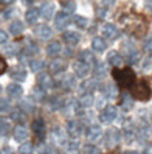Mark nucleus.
I'll return each mask as SVG.
<instances>
[{
	"label": "nucleus",
	"mask_w": 152,
	"mask_h": 154,
	"mask_svg": "<svg viewBox=\"0 0 152 154\" xmlns=\"http://www.w3.org/2000/svg\"><path fill=\"white\" fill-rule=\"evenodd\" d=\"M34 149V145L33 143H28V142H25V143H20V146H19V154H31Z\"/></svg>",
	"instance_id": "ea45409f"
},
{
	"label": "nucleus",
	"mask_w": 152,
	"mask_h": 154,
	"mask_svg": "<svg viewBox=\"0 0 152 154\" xmlns=\"http://www.w3.org/2000/svg\"><path fill=\"white\" fill-rule=\"evenodd\" d=\"M25 30V23L22 20H13L10 23V33L13 36H20Z\"/></svg>",
	"instance_id": "393cba45"
},
{
	"label": "nucleus",
	"mask_w": 152,
	"mask_h": 154,
	"mask_svg": "<svg viewBox=\"0 0 152 154\" xmlns=\"http://www.w3.org/2000/svg\"><path fill=\"white\" fill-rule=\"evenodd\" d=\"M82 152H84V154H100V151H98V148L95 146V145H92V143H88V145H84V148H82Z\"/></svg>",
	"instance_id": "a18cd8bd"
},
{
	"label": "nucleus",
	"mask_w": 152,
	"mask_h": 154,
	"mask_svg": "<svg viewBox=\"0 0 152 154\" xmlns=\"http://www.w3.org/2000/svg\"><path fill=\"white\" fill-rule=\"evenodd\" d=\"M64 106H65L64 100L59 98V97H55V98L50 100V107L53 111H61V109H64Z\"/></svg>",
	"instance_id": "72a5a7b5"
},
{
	"label": "nucleus",
	"mask_w": 152,
	"mask_h": 154,
	"mask_svg": "<svg viewBox=\"0 0 152 154\" xmlns=\"http://www.w3.org/2000/svg\"><path fill=\"white\" fill-rule=\"evenodd\" d=\"M95 97H93V94H82L81 97H79V100H78V103L81 104L82 107H92L93 104H95Z\"/></svg>",
	"instance_id": "a878e982"
},
{
	"label": "nucleus",
	"mask_w": 152,
	"mask_h": 154,
	"mask_svg": "<svg viewBox=\"0 0 152 154\" xmlns=\"http://www.w3.org/2000/svg\"><path fill=\"white\" fill-rule=\"evenodd\" d=\"M5 53H6V56H14L16 53H19V48H17V44H10V45H6Z\"/></svg>",
	"instance_id": "c03bdc74"
},
{
	"label": "nucleus",
	"mask_w": 152,
	"mask_h": 154,
	"mask_svg": "<svg viewBox=\"0 0 152 154\" xmlns=\"http://www.w3.org/2000/svg\"><path fill=\"white\" fill-rule=\"evenodd\" d=\"M61 84H64L65 86V89H71V87H75L76 84H75V76H65L64 78V81H61Z\"/></svg>",
	"instance_id": "49530a36"
},
{
	"label": "nucleus",
	"mask_w": 152,
	"mask_h": 154,
	"mask_svg": "<svg viewBox=\"0 0 152 154\" xmlns=\"http://www.w3.org/2000/svg\"><path fill=\"white\" fill-rule=\"evenodd\" d=\"M47 97V94H45V89H42L40 86H37L34 89V92H33V98H36V100H42V98H45Z\"/></svg>",
	"instance_id": "79ce46f5"
},
{
	"label": "nucleus",
	"mask_w": 152,
	"mask_h": 154,
	"mask_svg": "<svg viewBox=\"0 0 152 154\" xmlns=\"http://www.w3.org/2000/svg\"><path fill=\"white\" fill-rule=\"evenodd\" d=\"M10 76L14 81H17V83H22V81L26 79V70L23 67H20V66H16V67H13L10 70Z\"/></svg>",
	"instance_id": "2eb2a0df"
},
{
	"label": "nucleus",
	"mask_w": 152,
	"mask_h": 154,
	"mask_svg": "<svg viewBox=\"0 0 152 154\" xmlns=\"http://www.w3.org/2000/svg\"><path fill=\"white\" fill-rule=\"evenodd\" d=\"M103 129H101V126H98V125H90L88 128L85 129V137L90 140V142H98V140H101L103 137Z\"/></svg>",
	"instance_id": "20e7f679"
},
{
	"label": "nucleus",
	"mask_w": 152,
	"mask_h": 154,
	"mask_svg": "<svg viewBox=\"0 0 152 154\" xmlns=\"http://www.w3.org/2000/svg\"><path fill=\"white\" fill-rule=\"evenodd\" d=\"M62 53V44L59 41H51L48 45H47V55L51 56V58H56Z\"/></svg>",
	"instance_id": "a211bd4d"
},
{
	"label": "nucleus",
	"mask_w": 152,
	"mask_h": 154,
	"mask_svg": "<svg viewBox=\"0 0 152 154\" xmlns=\"http://www.w3.org/2000/svg\"><path fill=\"white\" fill-rule=\"evenodd\" d=\"M133 97L138 100H148L151 97V89L146 81H141V83H138L133 87Z\"/></svg>",
	"instance_id": "7ed1b4c3"
},
{
	"label": "nucleus",
	"mask_w": 152,
	"mask_h": 154,
	"mask_svg": "<svg viewBox=\"0 0 152 154\" xmlns=\"http://www.w3.org/2000/svg\"><path fill=\"white\" fill-rule=\"evenodd\" d=\"M118 117V109L115 106H106L104 109L101 111L100 114V120L101 123H106V125H109L112 122H115V119Z\"/></svg>",
	"instance_id": "f03ea898"
},
{
	"label": "nucleus",
	"mask_w": 152,
	"mask_h": 154,
	"mask_svg": "<svg viewBox=\"0 0 152 154\" xmlns=\"http://www.w3.org/2000/svg\"><path fill=\"white\" fill-rule=\"evenodd\" d=\"M65 151L68 152V154H76L78 151H79V148H81V145H79V142L78 140H68V142H65Z\"/></svg>",
	"instance_id": "7c9ffc66"
},
{
	"label": "nucleus",
	"mask_w": 152,
	"mask_h": 154,
	"mask_svg": "<svg viewBox=\"0 0 152 154\" xmlns=\"http://www.w3.org/2000/svg\"><path fill=\"white\" fill-rule=\"evenodd\" d=\"M146 154H152V145H149V146L146 148V151H145Z\"/></svg>",
	"instance_id": "13d9d810"
},
{
	"label": "nucleus",
	"mask_w": 152,
	"mask_h": 154,
	"mask_svg": "<svg viewBox=\"0 0 152 154\" xmlns=\"http://www.w3.org/2000/svg\"><path fill=\"white\" fill-rule=\"evenodd\" d=\"M13 137L17 143H25L26 139L30 137V132L25 126H17V128H14V131H13Z\"/></svg>",
	"instance_id": "6e6552de"
},
{
	"label": "nucleus",
	"mask_w": 152,
	"mask_h": 154,
	"mask_svg": "<svg viewBox=\"0 0 152 154\" xmlns=\"http://www.w3.org/2000/svg\"><path fill=\"white\" fill-rule=\"evenodd\" d=\"M70 23V19H68V14H65L64 11H61L56 14L55 17V26L58 30H65Z\"/></svg>",
	"instance_id": "4468645a"
},
{
	"label": "nucleus",
	"mask_w": 152,
	"mask_h": 154,
	"mask_svg": "<svg viewBox=\"0 0 152 154\" xmlns=\"http://www.w3.org/2000/svg\"><path fill=\"white\" fill-rule=\"evenodd\" d=\"M95 78H104L107 73H109V69H107V64L106 62H98V64H95Z\"/></svg>",
	"instance_id": "c85d7f7f"
},
{
	"label": "nucleus",
	"mask_w": 152,
	"mask_h": 154,
	"mask_svg": "<svg viewBox=\"0 0 152 154\" xmlns=\"http://www.w3.org/2000/svg\"><path fill=\"white\" fill-rule=\"evenodd\" d=\"M103 36H106V39H117L118 38V28H117V25H113V23H104L103 25Z\"/></svg>",
	"instance_id": "1a4fd4ad"
},
{
	"label": "nucleus",
	"mask_w": 152,
	"mask_h": 154,
	"mask_svg": "<svg viewBox=\"0 0 152 154\" xmlns=\"http://www.w3.org/2000/svg\"><path fill=\"white\" fill-rule=\"evenodd\" d=\"M124 154H140V152H138V151H126Z\"/></svg>",
	"instance_id": "052dcab7"
},
{
	"label": "nucleus",
	"mask_w": 152,
	"mask_h": 154,
	"mask_svg": "<svg viewBox=\"0 0 152 154\" xmlns=\"http://www.w3.org/2000/svg\"><path fill=\"white\" fill-rule=\"evenodd\" d=\"M78 61L84 62V64H87V66L96 64V58L93 55V51H90V50H82L81 53H79V56H78Z\"/></svg>",
	"instance_id": "aec40b11"
},
{
	"label": "nucleus",
	"mask_w": 152,
	"mask_h": 154,
	"mask_svg": "<svg viewBox=\"0 0 152 154\" xmlns=\"http://www.w3.org/2000/svg\"><path fill=\"white\" fill-rule=\"evenodd\" d=\"M61 6H62V11H64L65 14H71L76 10V3L73 2V0H62Z\"/></svg>",
	"instance_id": "473e14b6"
},
{
	"label": "nucleus",
	"mask_w": 152,
	"mask_h": 154,
	"mask_svg": "<svg viewBox=\"0 0 152 154\" xmlns=\"http://www.w3.org/2000/svg\"><path fill=\"white\" fill-rule=\"evenodd\" d=\"M107 13H109V10H107V6H101V8H98V17H101V19H104V17L107 16Z\"/></svg>",
	"instance_id": "09e8293b"
},
{
	"label": "nucleus",
	"mask_w": 152,
	"mask_h": 154,
	"mask_svg": "<svg viewBox=\"0 0 152 154\" xmlns=\"http://www.w3.org/2000/svg\"><path fill=\"white\" fill-rule=\"evenodd\" d=\"M123 62H124V58L121 56V53L115 51V50L107 53V64H110L113 67H121Z\"/></svg>",
	"instance_id": "f8f14e48"
},
{
	"label": "nucleus",
	"mask_w": 152,
	"mask_h": 154,
	"mask_svg": "<svg viewBox=\"0 0 152 154\" xmlns=\"http://www.w3.org/2000/svg\"><path fill=\"white\" fill-rule=\"evenodd\" d=\"M37 81H39V86L42 87V89H50V87H55V83H53V78L48 75V73H40L39 75V78H37Z\"/></svg>",
	"instance_id": "b1692460"
},
{
	"label": "nucleus",
	"mask_w": 152,
	"mask_h": 154,
	"mask_svg": "<svg viewBox=\"0 0 152 154\" xmlns=\"http://www.w3.org/2000/svg\"><path fill=\"white\" fill-rule=\"evenodd\" d=\"M103 3H104L106 6H109V5H113V3H115V0H103Z\"/></svg>",
	"instance_id": "6e6d98bb"
},
{
	"label": "nucleus",
	"mask_w": 152,
	"mask_h": 154,
	"mask_svg": "<svg viewBox=\"0 0 152 154\" xmlns=\"http://www.w3.org/2000/svg\"><path fill=\"white\" fill-rule=\"evenodd\" d=\"M84 132V126L81 122L78 120H68L67 122V135H70L71 139L78 140V137Z\"/></svg>",
	"instance_id": "f257e3e1"
},
{
	"label": "nucleus",
	"mask_w": 152,
	"mask_h": 154,
	"mask_svg": "<svg viewBox=\"0 0 152 154\" xmlns=\"http://www.w3.org/2000/svg\"><path fill=\"white\" fill-rule=\"evenodd\" d=\"M5 70V62H3V59L0 58V73H2V72Z\"/></svg>",
	"instance_id": "4d7b16f0"
},
{
	"label": "nucleus",
	"mask_w": 152,
	"mask_h": 154,
	"mask_svg": "<svg viewBox=\"0 0 152 154\" xmlns=\"http://www.w3.org/2000/svg\"><path fill=\"white\" fill-rule=\"evenodd\" d=\"M0 2L5 3V5H10V3H13V2H14V0H0Z\"/></svg>",
	"instance_id": "bf43d9fd"
},
{
	"label": "nucleus",
	"mask_w": 152,
	"mask_h": 154,
	"mask_svg": "<svg viewBox=\"0 0 152 154\" xmlns=\"http://www.w3.org/2000/svg\"><path fill=\"white\" fill-rule=\"evenodd\" d=\"M62 39H64V42L67 45H70V47H73V45H78L79 41H81V34H79L78 31H64L62 33Z\"/></svg>",
	"instance_id": "0eeeda50"
},
{
	"label": "nucleus",
	"mask_w": 152,
	"mask_h": 154,
	"mask_svg": "<svg viewBox=\"0 0 152 154\" xmlns=\"http://www.w3.org/2000/svg\"><path fill=\"white\" fill-rule=\"evenodd\" d=\"M39 13H40V16H42L45 20H50L51 17H53V14H55V3L45 2V3L39 8Z\"/></svg>",
	"instance_id": "f3484780"
},
{
	"label": "nucleus",
	"mask_w": 152,
	"mask_h": 154,
	"mask_svg": "<svg viewBox=\"0 0 152 154\" xmlns=\"http://www.w3.org/2000/svg\"><path fill=\"white\" fill-rule=\"evenodd\" d=\"M13 111V106H11V101L6 98H0V112L5 114V112H11Z\"/></svg>",
	"instance_id": "c9c22d12"
},
{
	"label": "nucleus",
	"mask_w": 152,
	"mask_h": 154,
	"mask_svg": "<svg viewBox=\"0 0 152 154\" xmlns=\"http://www.w3.org/2000/svg\"><path fill=\"white\" fill-rule=\"evenodd\" d=\"M37 51H39V47H37V45H36L34 42H28V44H26V47L22 50L20 55L25 56V58H30V59H31V56H34Z\"/></svg>",
	"instance_id": "bb28decb"
},
{
	"label": "nucleus",
	"mask_w": 152,
	"mask_h": 154,
	"mask_svg": "<svg viewBox=\"0 0 152 154\" xmlns=\"http://www.w3.org/2000/svg\"><path fill=\"white\" fill-rule=\"evenodd\" d=\"M87 23H88L87 17H84V16H76V17H75V25L79 26V28H85Z\"/></svg>",
	"instance_id": "37998d69"
},
{
	"label": "nucleus",
	"mask_w": 152,
	"mask_h": 154,
	"mask_svg": "<svg viewBox=\"0 0 152 154\" xmlns=\"http://www.w3.org/2000/svg\"><path fill=\"white\" fill-rule=\"evenodd\" d=\"M23 94V89L19 83H11L6 86V95L10 98H20Z\"/></svg>",
	"instance_id": "ddd939ff"
},
{
	"label": "nucleus",
	"mask_w": 152,
	"mask_h": 154,
	"mask_svg": "<svg viewBox=\"0 0 152 154\" xmlns=\"http://www.w3.org/2000/svg\"><path fill=\"white\" fill-rule=\"evenodd\" d=\"M92 48L96 53H103L107 48V44H106V41L103 38H93L92 39Z\"/></svg>",
	"instance_id": "cd10ccee"
},
{
	"label": "nucleus",
	"mask_w": 152,
	"mask_h": 154,
	"mask_svg": "<svg viewBox=\"0 0 152 154\" xmlns=\"http://www.w3.org/2000/svg\"><path fill=\"white\" fill-rule=\"evenodd\" d=\"M0 92H2V86H0Z\"/></svg>",
	"instance_id": "680f3d73"
},
{
	"label": "nucleus",
	"mask_w": 152,
	"mask_h": 154,
	"mask_svg": "<svg viewBox=\"0 0 152 154\" xmlns=\"http://www.w3.org/2000/svg\"><path fill=\"white\" fill-rule=\"evenodd\" d=\"M8 38H10L8 33L5 30H0V44H6L8 42Z\"/></svg>",
	"instance_id": "8fccbe9b"
},
{
	"label": "nucleus",
	"mask_w": 152,
	"mask_h": 154,
	"mask_svg": "<svg viewBox=\"0 0 152 154\" xmlns=\"http://www.w3.org/2000/svg\"><path fill=\"white\" fill-rule=\"evenodd\" d=\"M53 135V140H55L58 145H65L67 142V131H64L62 128H55L51 132Z\"/></svg>",
	"instance_id": "412c9836"
},
{
	"label": "nucleus",
	"mask_w": 152,
	"mask_h": 154,
	"mask_svg": "<svg viewBox=\"0 0 152 154\" xmlns=\"http://www.w3.org/2000/svg\"><path fill=\"white\" fill-rule=\"evenodd\" d=\"M118 140H120V135H118L117 131H109L107 132V145H109V146H115V145L118 143Z\"/></svg>",
	"instance_id": "f704fd0d"
},
{
	"label": "nucleus",
	"mask_w": 152,
	"mask_h": 154,
	"mask_svg": "<svg viewBox=\"0 0 152 154\" xmlns=\"http://www.w3.org/2000/svg\"><path fill=\"white\" fill-rule=\"evenodd\" d=\"M40 154H58V151L55 148H51V146H47V148H43L40 151Z\"/></svg>",
	"instance_id": "3c124183"
},
{
	"label": "nucleus",
	"mask_w": 152,
	"mask_h": 154,
	"mask_svg": "<svg viewBox=\"0 0 152 154\" xmlns=\"http://www.w3.org/2000/svg\"><path fill=\"white\" fill-rule=\"evenodd\" d=\"M10 117H11V120L16 122V123H25L26 122V115L22 109H13L10 112Z\"/></svg>",
	"instance_id": "c756f323"
},
{
	"label": "nucleus",
	"mask_w": 152,
	"mask_h": 154,
	"mask_svg": "<svg viewBox=\"0 0 152 154\" xmlns=\"http://www.w3.org/2000/svg\"><path fill=\"white\" fill-rule=\"evenodd\" d=\"M140 59H141V55H140V51H137V50H133V51H130L129 55H127V61H129V64H138L140 62Z\"/></svg>",
	"instance_id": "58836bf2"
},
{
	"label": "nucleus",
	"mask_w": 152,
	"mask_h": 154,
	"mask_svg": "<svg viewBox=\"0 0 152 154\" xmlns=\"http://www.w3.org/2000/svg\"><path fill=\"white\" fill-rule=\"evenodd\" d=\"M151 134H152V129L148 128V126H145V128H141V131H140V137L141 139H149Z\"/></svg>",
	"instance_id": "de8ad7c7"
},
{
	"label": "nucleus",
	"mask_w": 152,
	"mask_h": 154,
	"mask_svg": "<svg viewBox=\"0 0 152 154\" xmlns=\"http://www.w3.org/2000/svg\"><path fill=\"white\" fill-rule=\"evenodd\" d=\"M151 41H152V38H151Z\"/></svg>",
	"instance_id": "e2e57ef3"
},
{
	"label": "nucleus",
	"mask_w": 152,
	"mask_h": 154,
	"mask_svg": "<svg viewBox=\"0 0 152 154\" xmlns=\"http://www.w3.org/2000/svg\"><path fill=\"white\" fill-rule=\"evenodd\" d=\"M0 154H13L11 146H3V148H2V151H0Z\"/></svg>",
	"instance_id": "864d4df0"
},
{
	"label": "nucleus",
	"mask_w": 152,
	"mask_h": 154,
	"mask_svg": "<svg viewBox=\"0 0 152 154\" xmlns=\"http://www.w3.org/2000/svg\"><path fill=\"white\" fill-rule=\"evenodd\" d=\"M34 33H36V36H37L39 39H42V41H47V39H50L51 36H53V30L50 28L47 23H42V25H39V26H36Z\"/></svg>",
	"instance_id": "9b49d317"
},
{
	"label": "nucleus",
	"mask_w": 152,
	"mask_h": 154,
	"mask_svg": "<svg viewBox=\"0 0 152 154\" xmlns=\"http://www.w3.org/2000/svg\"><path fill=\"white\" fill-rule=\"evenodd\" d=\"M31 129H33V132L40 139L42 135H43V132H45V123H43L42 119H36V120L31 123Z\"/></svg>",
	"instance_id": "5701e85b"
},
{
	"label": "nucleus",
	"mask_w": 152,
	"mask_h": 154,
	"mask_svg": "<svg viewBox=\"0 0 152 154\" xmlns=\"http://www.w3.org/2000/svg\"><path fill=\"white\" fill-rule=\"evenodd\" d=\"M20 109L23 111V112H26V111H31L33 109V101H31V97L30 98H23L22 101H20Z\"/></svg>",
	"instance_id": "a19ab883"
},
{
	"label": "nucleus",
	"mask_w": 152,
	"mask_h": 154,
	"mask_svg": "<svg viewBox=\"0 0 152 154\" xmlns=\"http://www.w3.org/2000/svg\"><path fill=\"white\" fill-rule=\"evenodd\" d=\"M28 67L31 72H34V73H39V72L43 70V61L40 59H30L28 61Z\"/></svg>",
	"instance_id": "2f4dec72"
},
{
	"label": "nucleus",
	"mask_w": 152,
	"mask_h": 154,
	"mask_svg": "<svg viewBox=\"0 0 152 154\" xmlns=\"http://www.w3.org/2000/svg\"><path fill=\"white\" fill-rule=\"evenodd\" d=\"M117 78H118V81H120V84H123V86H130L132 83H133V73L129 70V69H126V70H123V72H118V75H117Z\"/></svg>",
	"instance_id": "dca6fc26"
},
{
	"label": "nucleus",
	"mask_w": 152,
	"mask_h": 154,
	"mask_svg": "<svg viewBox=\"0 0 152 154\" xmlns=\"http://www.w3.org/2000/svg\"><path fill=\"white\" fill-rule=\"evenodd\" d=\"M11 16H13V10L10 8V10H5V11L2 13V19H10Z\"/></svg>",
	"instance_id": "603ef678"
},
{
	"label": "nucleus",
	"mask_w": 152,
	"mask_h": 154,
	"mask_svg": "<svg viewBox=\"0 0 152 154\" xmlns=\"http://www.w3.org/2000/svg\"><path fill=\"white\" fill-rule=\"evenodd\" d=\"M133 106V100H132V97H129V95H123V98H121V107L124 111H130V107Z\"/></svg>",
	"instance_id": "4c0bfd02"
},
{
	"label": "nucleus",
	"mask_w": 152,
	"mask_h": 154,
	"mask_svg": "<svg viewBox=\"0 0 152 154\" xmlns=\"http://www.w3.org/2000/svg\"><path fill=\"white\" fill-rule=\"evenodd\" d=\"M73 73L78 78H85V76H88V73H90V66L84 64V62H81V61H76L73 64Z\"/></svg>",
	"instance_id": "423d86ee"
},
{
	"label": "nucleus",
	"mask_w": 152,
	"mask_h": 154,
	"mask_svg": "<svg viewBox=\"0 0 152 154\" xmlns=\"http://www.w3.org/2000/svg\"><path fill=\"white\" fill-rule=\"evenodd\" d=\"M67 69L65 66V62L64 61H61V59H55V61H51L50 64H48V72L53 75H61V73H64Z\"/></svg>",
	"instance_id": "9d476101"
},
{
	"label": "nucleus",
	"mask_w": 152,
	"mask_h": 154,
	"mask_svg": "<svg viewBox=\"0 0 152 154\" xmlns=\"http://www.w3.org/2000/svg\"><path fill=\"white\" fill-rule=\"evenodd\" d=\"M11 131V125H10V122L8 120H5V119H0V135H8V132Z\"/></svg>",
	"instance_id": "e433bc0d"
},
{
	"label": "nucleus",
	"mask_w": 152,
	"mask_h": 154,
	"mask_svg": "<svg viewBox=\"0 0 152 154\" xmlns=\"http://www.w3.org/2000/svg\"><path fill=\"white\" fill-rule=\"evenodd\" d=\"M100 89H101V92H103V95H104L106 98H115V97L118 95V89H117V86H115L113 83L103 84Z\"/></svg>",
	"instance_id": "6ab92c4d"
},
{
	"label": "nucleus",
	"mask_w": 152,
	"mask_h": 154,
	"mask_svg": "<svg viewBox=\"0 0 152 154\" xmlns=\"http://www.w3.org/2000/svg\"><path fill=\"white\" fill-rule=\"evenodd\" d=\"M39 16H40V13H39V8H34V6H31V8H28V11L25 13V20H26V23L33 25V23L37 22Z\"/></svg>",
	"instance_id": "4be33fe9"
},
{
	"label": "nucleus",
	"mask_w": 152,
	"mask_h": 154,
	"mask_svg": "<svg viewBox=\"0 0 152 154\" xmlns=\"http://www.w3.org/2000/svg\"><path fill=\"white\" fill-rule=\"evenodd\" d=\"M145 6L148 11H152V0H145Z\"/></svg>",
	"instance_id": "5fc2aeb1"
},
{
	"label": "nucleus",
	"mask_w": 152,
	"mask_h": 154,
	"mask_svg": "<svg viewBox=\"0 0 152 154\" xmlns=\"http://www.w3.org/2000/svg\"><path fill=\"white\" fill-rule=\"evenodd\" d=\"M96 86H98L96 78H87V79H84L82 83L79 84V92H81V95L82 94H93V90L96 89Z\"/></svg>",
	"instance_id": "39448f33"
}]
</instances>
